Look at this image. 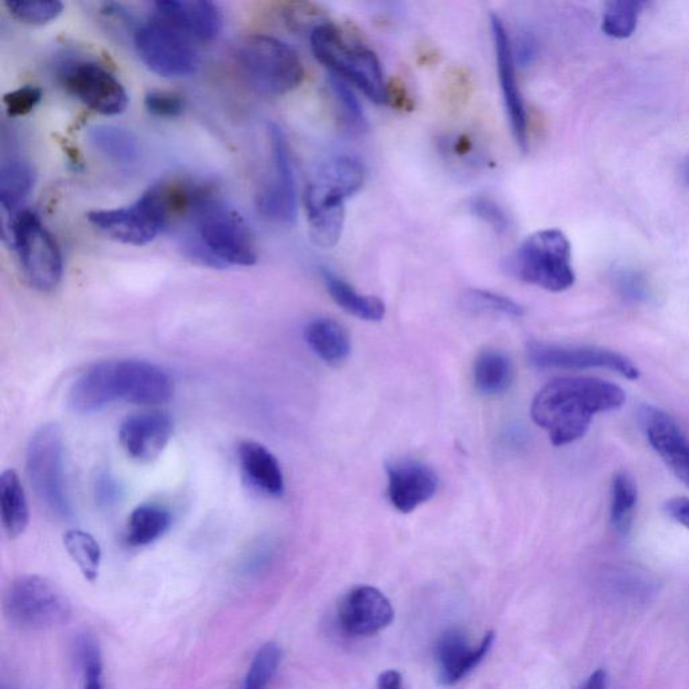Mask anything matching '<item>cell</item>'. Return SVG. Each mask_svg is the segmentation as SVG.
<instances>
[{
    "instance_id": "1",
    "label": "cell",
    "mask_w": 689,
    "mask_h": 689,
    "mask_svg": "<svg viewBox=\"0 0 689 689\" xmlns=\"http://www.w3.org/2000/svg\"><path fill=\"white\" fill-rule=\"evenodd\" d=\"M624 389L595 377H559L544 385L532 402L533 422L554 446H566L585 437L595 415L620 410Z\"/></svg>"
},
{
    "instance_id": "2",
    "label": "cell",
    "mask_w": 689,
    "mask_h": 689,
    "mask_svg": "<svg viewBox=\"0 0 689 689\" xmlns=\"http://www.w3.org/2000/svg\"><path fill=\"white\" fill-rule=\"evenodd\" d=\"M173 395V379L154 362L110 360L93 364L77 377L68 403L77 414H93L116 402L161 406Z\"/></svg>"
},
{
    "instance_id": "3",
    "label": "cell",
    "mask_w": 689,
    "mask_h": 689,
    "mask_svg": "<svg viewBox=\"0 0 689 689\" xmlns=\"http://www.w3.org/2000/svg\"><path fill=\"white\" fill-rule=\"evenodd\" d=\"M181 248L201 266L223 270L251 267L258 262L255 236L247 221L216 192L208 194L185 223Z\"/></svg>"
},
{
    "instance_id": "4",
    "label": "cell",
    "mask_w": 689,
    "mask_h": 689,
    "mask_svg": "<svg viewBox=\"0 0 689 689\" xmlns=\"http://www.w3.org/2000/svg\"><path fill=\"white\" fill-rule=\"evenodd\" d=\"M310 42L315 58L332 70L333 76L356 85L373 103H387L388 84L379 58L371 49L348 41L333 23L315 26Z\"/></svg>"
},
{
    "instance_id": "5",
    "label": "cell",
    "mask_w": 689,
    "mask_h": 689,
    "mask_svg": "<svg viewBox=\"0 0 689 689\" xmlns=\"http://www.w3.org/2000/svg\"><path fill=\"white\" fill-rule=\"evenodd\" d=\"M3 236L17 252L27 283L41 293L56 290L64 272L61 249L33 210L3 214Z\"/></svg>"
},
{
    "instance_id": "6",
    "label": "cell",
    "mask_w": 689,
    "mask_h": 689,
    "mask_svg": "<svg viewBox=\"0 0 689 689\" xmlns=\"http://www.w3.org/2000/svg\"><path fill=\"white\" fill-rule=\"evenodd\" d=\"M245 81L266 96H284L301 87L305 68L298 53L278 38L251 35L236 52Z\"/></svg>"
},
{
    "instance_id": "7",
    "label": "cell",
    "mask_w": 689,
    "mask_h": 689,
    "mask_svg": "<svg viewBox=\"0 0 689 689\" xmlns=\"http://www.w3.org/2000/svg\"><path fill=\"white\" fill-rule=\"evenodd\" d=\"M64 438L57 424H44L31 435L26 450V473L31 489L46 511L57 519L73 515L65 476Z\"/></svg>"
},
{
    "instance_id": "8",
    "label": "cell",
    "mask_w": 689,
    "mask_h": 689,
    "mask_svg": "<svg viewBox=\"0 0 689 689\" xmlns=\"http://www.w3.org/2000/svg\"><path fill=\"white\" fill-rule=\"evenodd\" d=\"M3 611L10 624L19 629L46 630L70 620L72 603L52 580L40 575H23L7 589Z\"/></svg>"
},
{
    "instance_id": "9",
    "label": "cell",
    "mask_w": 689,
    "mask_h": 689,
    "mask_svg": "<svg viewBox=\"0 0 689 689\" xmlns=\"http://www.w3.org/2000/svg\"><path fill=\"white\" fill-rule=\"evenodd\" d=\"M513 272L525 283L562 293L575 283L571 244L559 229L533 233L520 245Z\"/></svg>"
},
{
    "instance_id": "10",
    "label": "cell",
    "mask_w": 689,
    "mask_h": 689,
    "mask_svg": "<svg viewBox=\"0 0 689 689\" xmlns=\"http://www.w3.org/2000/svg\"><path fill=\"white\" fill-rule=\"evenodd\" d=\"M134 45L143 64L165 79H184L197 72V44L155 15L135 31Z\"/></svg>"
},
{
    "instance_id": "11",
    "label": "cell",
    "mask_w": 689,
    "mask_h": 689,
    "mask_svg": "<svg viewBox=\"0 0 689 689\" xmlns=\"http://www.w3.org/2000/svg\"><path fill=\"white\" fill-rule=\"evenodd\" d=\"M58 77L70 95L97 114L116 116L127 110L126 88L100 62L84 58L62 62Z\"/></svg>"
},
{
    "instance_id": "12",
    "label": "cell",
    "mask_w": 689,
    "mask_h": 689,
    "mask_svg": "<svg viewBox=\"0 0 689 689\" xmlns=\"http://www.w3.org/2000/svg\"><path fill=\"white\" fill-rule=\"evenodd\" d=\"M529 361L543 369H606L628 380L640 379V369L624 354L587 345H559L532 341L527 346Z\"/></svg>"
},
{
    "instance_id": "13",
    "label": "cell",
    "mask_w": 689,
    "mask_h": 689,
    "mask_svg": "<svg viewBox=\"0 0 689 689\" xmlns=\"http://www.w3.org/2000/svg\"><path fill=\"white\" fill-rule=\"evenodd\" d=\"M270 144L272 179L258 196V210L263 219L276 224H293L297 219V184L293 159L282 128L271 124Z\"/></svg>"
},
{
    "instance_id": "14",
    "label": "cell",
    "mask_w": 689,
    "mask_h": 689,
    "mask_svg": "<svg viewBox=\"0 0 689 689\" xmlns=\"http://www.w3.org/2000/svg\"><path fill=\"white\" fill-rule=\"evenodd\" d=\"M88 221L108 239L143 247L165 232L157 213L143 196L135 204L118 209L93 210Z\"/></svg>"
},
{
    "instance_id": "15",
    "label": "cell",
    "mask_w": 689,
    "mask_h": 689,
    "mask_svg": "<svg viewBox=\"0 0 689 689\" xmlns=\"http://www.w3.org/2000/svg\"><path fill=\"white\" fill-rule=\"evenodd\" d=\"M348 198L344 190L319 175L307 186L305 205L310 236L318 247L332 248L340 241Z\"/></svg>"
},
{
    "instance_id": "16",
    "label": "cell",
    "mask_w": 689,
    "mask_h": 689,
    "mask_svg": "<svg viewBox=\"0 0 689 689\" xmlns=\"http://www.w3.org/2000/svg\"><path fill=\"white\" fill-rule=\"evenodd\" d=\"M492 25L494 48H496L498 80L504 95L506 114L517 144L521 150L528 147V114L525 107L523 93L517 81L515 53L504 22L497 15L490 17Z\"/></svg>"
},
{
    "instance_id": "17",
    "label": "cell",
    "mask_w": 689,
    "mask_h": 689,
    "mask_svg": "<svg viewBox=\"0 0 689 689\" xmlns=\"http://www.w3.org/2000/svg\"><path fill=\"white\" fill-rule=\"evenodd\" d=\"M395 618L389 599L376 587L358 586L338 607V624L352 637H369L388 628Z\"/></svg>"
},
{
    "instance_id": "18",
    "label": "cell",
    "mask_w": 689,
    "mask_h": 689,
    "mask_svg": "<svg viewBox=\"0 0 689 689\" xmlns=\"http://www.w3.org/2000/svg\"><path fill=\"white\" fill-rule=\"evenodd\" d=\"M174 423L165 411L150 410L127 416L120 424L119 441L136 462L155 461L173 437Z\"/></svg>"
},
{
    "instance_id": "19",
    "label": "cell",
    "mask_w": 689,
    "mask_h": 689,
    "mask_svg": "<svg viewBox=\"0 0 689 689\" xmlns=\"http://www.w3.org/2000/svg\"><path fill=\"white\" fill-rule=\"evenodd\" d=\"M387 474L388 498L399 512L411 513L437 493L439 478L426 463L400 459L389 463Z\"/></svg>"
},
{
    "instance_id": "20",
    "label": "cell",
    "mask_w": 689,
    "mask_h": 689,
    "mask_svg": "<svg viewBox=\"0 0 689 689\" xmlns=\"http://www.w3.org/2000/svg\"><path fill=\"white\" fill-rule=\"evenodd\" d=\"M641 423L650 446L689 488V441L679 424L655 407L642 408Z\"/></svg>"
},
{
    "instance_id": "21",
    "label": "cell",
    "mask_w": 689,
    "mask_h": 689,
    "mask_svg": "<svg viewBox=\"0 0 689 689\" xmlns=\"http://www.w3.org/2000/svg\"><path fill=\"white\" fill-rule=\"evenodd\" d=\"M494 640H496V634L489 632L482 638L481 644L471 646L461 630L457 628L445 630L435 645V660H437L441 684L450 687L465 679L488 655Z\"/></svg>"
},
{
    "instance_id": "22",
    "label": "cell",
    "mask_w": 689,
    "mask_h": 689,
    "mask_svg": "<svg viewBox=\"0 0 689 689\" xmlns=\"http://www.w3.org/2000/svg\"><path fill=\"white\" fill-rule=\"evenodd\" d=\"M157 15L193 42L208 44L223 29V14L214 3L204 0H165L158 2Z\"/></svg>"
},
{
    "instance_id": "23",
    "label": "cell",
    "mask_w": 689,
    "mask_h": 689,
    "mask_svg": "<svg viewBox=\"0 0 689 689\" xmlns=\"http://www.w3.org/2000/svg\"><path fill=\"white\" fill-rule=\"evenodd\" d=\"M241 473L248 484L260 493L280 497L284 493V476L278 458L255 441H243L237 449Z\"/></svg>"
},
{
    "instance_id": "24",
    "label": "cell",
    "mask_w": 689,
    "mask_h": 689,
    "mask_svg": "<svg viewBox=\"0 0 689 689\" xmlns=\"http://www.w3.org/2000/svg\"><path fill=\"white\" fill-rule=\"evenodd\" d=\"M89 146L111 163L119 166H132L139 162L140 144L131 131L116 126H95L87 132Z\"/></svg>"
},
{
    "instance_id": "25",
    "label": "cell",
    "mask_w": 689,
    "mask_h": 689,
    "mask_svg": "<svg viewBox=\"0 0 689 689\" xmlns=\"http://www.w3.org/2000/svg\"><path fill=\"white\" fill-rule=\"evenodd\" d=\"M305 340L310 349L329 365H338L349 357L352 342L344 326L334 319L318 318L305 329Z\"/></svg>"
},
{
    "instance_id": "26",
    "label": "cell",
    "mask_w": 689,
    "mask_h": 689,
    "mask_svg": "<svg viewBox=\"0 0 689 689\" xmlns=\"http://www.w3.org/2000/svg\"><path fill=\"white\" fill-rule=\"evenodd\" d=\"M0 516L3 529L10 539H17L29 527V502L22 482L13 469L3 471L0 476Z\"/></svg>"
},
{
    "instance_id": "27",
    "label": "cell",
    "mask_w": 689,
    "mask_h": 689,
    "mask_svg": "<svg viewBox=\"0 0 689 689\" xmlns=\"http://www.w3.org/2000/svg\"><path fill=\"white\" fill-rule=\"evenodd\" d=\"M173 524L169 509L158 504L136 506L127 520L126 541L131 547H146L161 539Z\"/></svg>"
},
{
    "instance_id": "28",
    "label": "cell",
    "mask_w": 689,
    "mask_h": 689,
    "mask_svg": "<svg viewBox=\"0 0 689 689\" xmlns=\"http://www.w3.org/2000/svg\"><path fill=\"white\" fill-rule=\"evenodd\" d=\"M322 276L334 302L346 313L369 322L381 321L384 318L385 305L381 299L371 297V295L358 294L349 283L338 278L332 271L325 270L322 272Z\"/></svg>"
},
{
    "instance_id": "29",
    "label": "cell",
    "mask_w": 689,
    "mask_h": 689,
    "mask_svg": "<svg viewBox=\"0 0 689 689\" xmlns=\"http://www.w3.org/2000/svg\"><path fill=\"white\" fill-rule=\"evenodd\" d=\"M35 184V173L30 163L11 159L0 170V205L3 214L19 212V206L29 197Z\"/></svg>"
},
{
    "instance_id": "30",
    "label": "cell",
    "mask_w": 689,
    "mask_h": 689,
    "mask_svg": "<svg viewBox=\"0 0 689 689\" xmlns=\"http://www.w3.org/2000/svg\"><path fill=\"white\" fill-rule=\"evenodd\" d=\"M513 381L511 358L500 350H484L474 364V383L485 395H501Z\"/></svg>"
},
{
    "instance_id": "31",
    "label": "cell",
    "mask_w": 689,
    "mask_h": 689,
    "mask_svg": "<svg viewBox=\"0 0 689 689\" xmlns=\"http://www.w3.org/2000/svg\"><path fill=\"white\" fill-rule=\"evenodd\" d=\"M638 502L636 481L626 471L615 474L611 482L610 523L620 535H628L633 527Z\"/></svg>"
},
{
    "instance_id": "32",
    "label": "cell",
    "mask_w": 689,
    "mask_h": 689,
    "mask_svg": "<svg viewBox=\"0 0 689 689\" xmlns=\"http://www.w3.org/2000/svg\"><path fill=\"white\" fill-rule=\"evenodd\" d=\"M65 550L89 582H95L101 566V548L95 537L83 529H69L64 535Z\"/></svg>"
},
{
    "instance_id": "33",
    "label": "cell",
    "mask_w": 689,
    "mask_h": 689,
    "mask_svg": "<svg viewBox=\"0 0 689 689\" xmlns=\"http://www.w3.org/2000/svg\"><path fill=\"white\" fill-rule=\"evenodd\" d=\"M644 7V2H629V0L610 2L603 14V31L617 40L629 38L637 29L638 18Z\"/></svg>"
},
{
    "instance_id": "34",
    "label": "cell",
    "mask_w": 689,
    "mask_h": 689,
    "mask_svg": "<svg viewBox=\"0 0 689 689\" xmlns=\"http://www.w3.org/2000/svg\"><path fill=\"white\" fill-rule=\"evenodd\" d=\"M283 650L276 642L260 646L253 656L241 689H267L282 663Z\"/></svg>"
},
{
    "instance_id": "35",
    "label": "cell",
    "mask_w": 689,
    "mask_h": 689,
    "mask_svg": "<svg viewBox=\"0 0 689 689\" xmlns=\"http://www.w3.org/2000/svg\"><path fill=\"white\" fill-rule=\"evenodd\" d=\"M329 88L337 110L340 112L342 122L348 127V130L357 132V134L367 131V116H365L360 101L354 95L353 89L349 88L348 83L340 77L333 76L330 77Z\"/></svg>"
},
{
    "instance_id": "36",
    "label": "cell",
    "mask_w": 689,
    "mask_h": 689,
    "mask_svg": "<svg viewBox=\"0 0 689 689\" xmlns=\"http://www.w3.org/2000/svg\"><path fill=\"white\" fill-rule=\"evenodd\" d=\"M318 175L337 185L350 197L364 185L365 167L352 157H338L326 163Z\"/></svg>"
},
{
    "instance_id": "37",
    "label": "cell",
    "mask_w": 689,
    "mask_h": 689,
    "mask_svg": "<svg viewBox=\"0 0 689 689\" xmlns=\"http://www.w3.org/2000/svg\"><path fill=\"white\" fill-rule=\"evenodd\" d=\"M5 6L11 17L29 26H42L56 21L64 5L58 0H15L6 2Z\"/></svg>"
},
{
    "instance_id": "38",
    "label": "cell",
    "mask_w": 689,
    "mask_h": 689,
    "mask_svg": "<svg viewBox=\"0 0 689 689\" xmlns=\"http://www.w3.org/2000/svg\"><path fill=\"white\" fill-rule=\"evenodd\" d=\"M76 656L84 675V689H105L103 656L95 638L89 634L77 637Z\"/></svg>"
},
{
    "instance_id": "39",
    "label": "cell",
    "mask_w": 689,
    "mask_h": 689,
    "mask_svg": "<svg viewBox=\"0 0 689 689\" xmlns=\"http://www.w3.org/2000/svg\"><path fill=\"white\" fill-rule=\"evenodd\" d=\"M463 306L477 313H492L506 315V317H521L524 314L523 307L502 297V295L489 293L484 290H469L462 298Z\"/></svg>"
},
{
    "instance_id": "40",
    "label": "cell",
    "mask_w": 689,
    "mask_h": 689,
    "mask_svg": "<svg viewBox=\"0 0 689 689\" xmlns=\"http://www.w3.org/2000/svg\"><path fill=\"white\" fill-rule=\"evenodd\" d=\"M144 107L155 118L174 119L184 114L185 99L177 92L154 89L144 97Z\"/></svg>"
},
{
    "instance_id": "41",
    "label": "cell",
    "mask_w": 689,
    "mask_h": 689,
    "mask_svg": "<svg viewBox=\"0 0 689 689\" xmlns=\"http://www.w3.org/2000/svg\"><path fill=\"white\" fill-rule=\"evenodd\" d=\"M471 213L488 224L498 235H504L511 228V219L500 204L489 197H477L471 201Z\"/></svg>"
},
{
    "instance_id": "42",
    "label": "cell",
    "mask_w": 689,
    "mask_h": 689,
    "mask_svg": "<svg viewBox=\"0 0 689 689\" xmlns=\"http://www.w3.org/2000/svg\"><path fill=\"white\" fill-rule=\"evenodd\" d=\"M42 100V91L33 85H26L15 89L13 92L6 93L3 97L7 115L10 118H21L33 112Z\"/></svg>"
},
{
    "instance_id": "43",
    "label": "cell",
    "mask_w": 689,
    "mask_h": 689,
    "mask_svg": "<svg viewBox=\"0 0 689 689\" xmlns=\"http://www.w3.org/2000/svg\"><path fill=\"white\" fill-rule=\"evenodd\" d=\"M614 284L618 293L629 301L642 302L649 298L648 283L640 272L630 270V268H621L615 271Z\"/></svg>"
},
{
    "instance_id": "44",
    "label": "cell",
    "mask_w": 689,
    "mask_h": 689,
    "mask_svg": "<svg viewBox=\"0 0 689 689\" xmlns=\"http://www.w3.org/2000/svg\"><path fill=\"white\" fill-rule=\"evenodd\" d=\"M95 493L100 504L110 506L118 501L120 490L114 478L110 474L104 473L97 477Z\"/></svg>"
},
{
    "instance_id": "45",
    "label": "cell",
    "mask_w": 689,
    "mask_h": 689,
    "mask_svg": "<svg viewBox=\"0 0 689 689\" xmlns=\"http://www.w3.org/2000/svg\"><path fill=\"white\" fill-rule=\"evenodd\" d=\"M388 101H391V104L397 110L411 111L414 108V101H412L406 85L399 79L393 80L388 84Z\"/></svg>"
},
{
    "instance_id": "46",
    "label": "cell",
    "mask_w": 689,
    "mask_h": 689,
    "mask_svg": "<svg viewBox=\"0 0 689 689\" xmlns=\"http://www.w3.org/2000/svg\"><path fill=\"white\" fill-rule=\"evenodd\" d=\"M665 513L676 523L689 529V498L677 497L669 500L665 504Z\"/></svg>"
},
{
    "instance_id": "47",
    "label": "cell",
    "mask_w": 689,
    "mask_h": 689,
    "mask_svg": "<svg viewBox=\"0 0 689 689\" xmlns=\"http://www.w3.org/2000/svg\"><path fill=\"white\" fill-rule=\"evenodd\" d=\"M377 689H403L402 675L393 669L381 673L377 680Z\"/></svg>"
},
{
    "instance_id": "48",
    "label": "cell",
    "mask_w": 689,
    "mask_h": 689,
    "mask_svg": "<svg viewBox=\"0 0 689 689\" xmlns=\"http://www.w3.org/2000/svg\"><path fill=\"white\" fill-rule=\"evenodd\" d=\"M606 680V672L598 669L589 677L583 689H606Z\"/></svg>"
},
{
    "instance_id": "49",
    "label": "cell",
    "mask_w": 689,
    "mask_h": 689,
    "mask_svg": "<svg viewBox=\"0 0 689 689\" xmlns=\"http://www.w3.org/2000/svg\"><path fill=\"white\" fill-rule=\"evenodd\" d=\"M470 149H471V142H470V139L467 138V136H461V138H459L457 140V143H455V146H454L455 153H457L459 155L469 153Z\"/></svg>"
},
{
    "instance_id": "50",
    "label": "cell",
    "mask_w": 689,
    "mask_h": 689,
    "mask_svg": "<svg viewBox=\"0 0 689 689\" xmlns=\"http://www.w3.org/2000/svg\"><path fill=\"white\" fill-rule=\"evenodd\" d=\"M681 174H683L685 184L689 185V158H687V161L683 163V169H681Z\"/></svg>"
}]
</instances>
